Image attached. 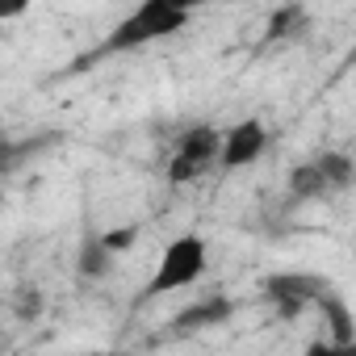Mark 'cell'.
<instances>
[{
    "mask_svg": "<svg viewBox=\"0 0 356 356\" xmlns=\"http://www.w3.org/2000/svg\"><path fill=\"white\" fill-rule=\"evenodd\" d=\"M13 155H17V147H13V143H0V176L13 168Z\"/></svg>",
    "mask_w": 356,
    "mask_h": 356,
    "instance_id": "4fadbf2b",
    "label": "cell"
},
{
    "mask_svg": "<svg viewBox=\"0 0 356 356\" xmlns=\"http://www.w3.org/2000/svg\"><path fill=\"white\" fill-rule=\"evenodd\" d=\"M352 155L348 151H323L314 159H302L293 172H289V197L298 202H318V197H331V193H343L352 185Z\"/></svg>",
    "mask_w": 356,
    "mask_h": 356,
    "instance_id": "3957f363",
    "label": "cell"
},
{
    "mask_svg": "<svg viewBox=\"0 0 356 356\" xmlns=\"http://www.w3.org/2000/svg\"><path fill=\"white\" fill-rule=\"evenodd\" d=\"M268 143H273L268 126H264L260 118H243V122H235V126L222 130V143H218V168H222V172H239V168L256 163V159L268 151Z\"/></svg>",
    "mask_w": 356,
    "mask_h": 356,
    "instance_id": "8992f818",
    "label": "cell"
},
{
    "mask_svg": "<svg viewBox=\"0 0 356 356\" xmlns=\"http://www.w3.org/2000/svg\"><path fill=\"white\" fill-rule=\"evenodd\" d=\"M302 356H356V343H331V339H314L302 348Z\"/></svg>",
    "mask_w": 356,
    "mask_h": 356,
    "instance_id": "7c38bea8",
    "label": "cell"
},
{
    "mask_svg": "<svg viewBox=\"0 0 356 356\" xmlns=\"http://www.w3.org/2000/svg\"><path fill=\"white\" fill-rule=\"evenodd\" d=\"M97 239H101V248L118 260L122 252H130L134 243H138V222H126V227H109V231H97Z\"/></svg>",
    "mask_w": 356,
    "mask_h": 356,
    "instance_id": "8fae6325",
    "label": "cell"
},
{
    "mask_svg": "<svg viewBox=\"0 0 356 356\" xmlns=\"http://www.w3.org/2000/svg\"><path fill=\"white\" fill-rule=\"evenodd\" d=\"M264 293H268V302L277 306L281 318H298L306 306H318L331 293V281L318 277V273H273L264 281Z\"/></svg>",
    "mask_w": 356,
    "mask_h": 356,
    "instance_id": "5b68a950",
    "label": "cell"
},
{
    "mask_svg": "<svg viewBox=\"0 0 356 356\" xmlns=\"http://www.w3.org/2000/svg\"><path fill=\"white\" fill-rule=\"evenodd\" d=\"M0 210H5V193H0Z\"/></svg>",
    "mask_w": 356,
    "mask_h": 356,
    "instance_id": "9a60e30c",
    "label": "cell"
},
{
    "mask_svg": "<svg viewBox=\"0 0 356 356\" xmlns=\"http://www.w3.org/2000/svg\"><path fill=\"white\" fill-rule=\"evenodd\" d=\"M76 268H80V277H88V281H101V277H109V268H113V256L101 248L97 231L80 239V252H76Z\"/></svg>",
    "mask_w": 356,
    "mask_h": 356,
    "instance_id": "30bf717a",
    "label": "cell"
},
{
    "mask_svg": "<svg viewBox=\"0 0 356 356\" xmlns=\"http://www.w3.org/2000/svg\"><path fill=\"white\" fill-rule=\"evenodd\" d=\"M26 5H0V22H9V17H22Z\"/></svg>",
    "mask_w": 356,
    "mask_h": 356,
    "instance_id": "5bb4252c",
    "label": "cell"
},
{
    "mask_svg": "<svg viewBox=\"0 0 356 356\" xmlns=\"http://www.w3.org/2000/svg\"><path fill=\"white\" fill-rule=\"evenodd\" d=\"M218 143H222V130L202 122V126H189L176 143L172 159H168V181L172 185H189V181H202L206 172L218 168Z\"/></svg>",
    "mask_w": 356,
    "mask_h": 356,
    "instance_id": "277c9868",
    "label": "cell"
},
{
    "mask_svg": "<svg viewBox=\"0 0 356 356\" xmlns=\"http://www.w3.org/2000/svg\"><path fill=\"white\" fill-rule=\"evenodd\" d=\"M231 314H235V302L231 298H202V302H189L185 310L172 314L168 335H197V331H210V327L227 323Z\"/></svg>",
    "mask_w": 356,
    "mask_h": 356,
    "instance_id": "52a82bcc",
    "label": "cell"
},
{
    "mask_svg": "<svg viewBox=\"0 0 356 356\" xmlns=\"http://www.w3.org/2000/svg\"><path fill=\"white\" fill-rule=\"evenodd\" d=\"M323 318H327V339L331 343H356V327H352V314H348V302L331 289L323 302H318Z\"/></svg>",
    "mask_w": 356,
    "mask_h": 356,
    "instance_id": "9c48e42d",
    "label": "cell"
},
{
    "mask_svg": "<svg viewBox=\"0 0 356 356\" xmlns=\"http://www.w3.org/2000/svg\"><path fill=\"white\" fill-rule=\"evenodd\" d=\"M310 26V13L306 5H281L268 13V26H264V38L268 42H285V38H302Z\"/></svg>",
    "mask_w": 356,
    "mask_h": 356,
    "instance_id": "ba28073f",
    "label": "cell"
},
{
    "mask_svg": "<svg viewBox=\"0 0 356 356\" xmlns=\"http://www.w3.org/2000/svg\"><path fill=\"white\" fill-rule=\"evenodd\" d=\"M210 268V243L193 231L176 235L163 252H159V264L151 273V281L143 285V298H163V293H181L189 285H197Z\"/></svg>",
    "mask_w": 356,
    "mask_h": 356,
    "instance_id": "7a4b0ae2",
    "label": "cell"
},
{
    "mask_svg": "<svg viewBox=\"0 0 356 356\" xmlns=\"http://www.w3.org/2000/svg\"><path fill=\"white\" fill-rule=\"evenodd\" d=\"M193 22L189 5H181V0H143L138 9H130L109 34L105 42L84 55L80 63H97V59H109V55H122V51H138L147 42H159V38H172V34H181L185 26Z\"/></svg>",
    "mask_w": 356,
    "mask_h": 356,
    "instance_id": "6da1fadb",
    "label": "cell"
}]
</instances>
